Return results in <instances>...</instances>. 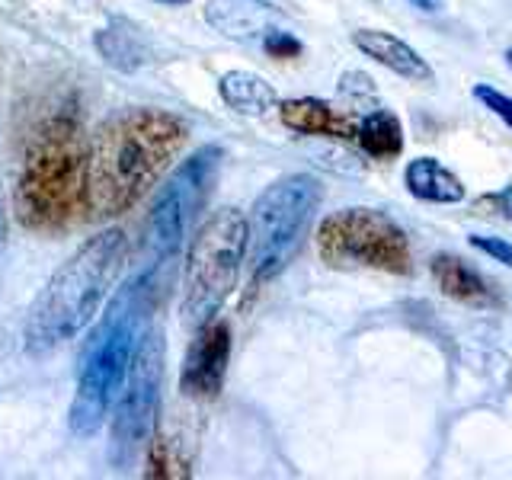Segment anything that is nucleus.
Instances as JSON below:
<instances>
[{
  "label": "nucleus",
  "mask_w": 512,
  "mask_h": 480,
  "mask_svg": "<svg viewBox=\"0 0 512 480\" xmlns=\"http://www.w3.org/2000/svg\"><path fill=\"white\" fill-rule=\"evenodd\" d=\"M221 160L224 151L218 144H202L196 154H189L170 173V180L154 196L148 221H144V240H141L144 256H148V266L144 269L154 272V276L176 260V253L192 237V228H196L202 208L215 189Z\"/></svg>",
  "instance_id": "obj_7"
},
{
  "label": "nucleus",
  "mask_w": 512,
  "mask_h": 480,
  "mask_svg": "<svg viewBox=\"0 0 512 480\" xmlns=\"http://www.w3.org/2000/svg\"><path fill=\"white\" fill-rule=\"evenodd\" d=\"M356 144L368 154V157H378V160H391L404 151V125L394 116L391 109H372L365 112L356 125Z\"/></svg>",
  "instance_id": "obj_17"
},
{
  "label": "nucleus",
  "mask_w": 512,
  "mask_h": 480,
  "mask_svg": "<svg viewBox=\"0 0 512 480\" xmlns=\"http://www.w3.org/2000/svg\"><path fill=\"white\" fill-rule=\"evenodd\" d=\"M407 4L420 7V10H436V0H407Z\"/></svg>",
  "instance_id": "obj_22"
},
{
  "label": "nucleus",
  "mask_w": 512,
  "mask_h": 480,
  "mask_svg": "<svg viewBox=\"0 0 512 480\" xmlns=\"http://www.w3.org/2000/svg\"><path fill=\"white\" fill-rule=\"evenodd\" d=\"M218 93H221V100L237 112V116L260 119L269 109L279 106L276 87H272L266 77L253 74V71H240V68L224 71L218 77Z\"/></svg>",
  "instance_id": "obj_16"
},
{
  "label": "nucleus",
  "mask_w": 512,
  "mask_h": 480,
  "mask_svg": "<svg viewBox=\"0 0 512 480\" xmlns=\"http://www.w3.org/2000/svg\"><path fill=\"white\" fill-rule=\"evenodd\" d=\"M125 263L128 237L122 228H106L80 244L32 301L26 317V349L32 356L55 352L84 333L116 292Z\"/></svg>",
  "instance_id": "obj_2"
},
{
  "label": "nucleus",
  "mask_w": 512,
  "mask_h": 480,
  "mask_svg": "<svg viewBox=\"0 0 512 480\" xmlns=\"http://www.w3.org/2000/svg\"><path fill=\"white\" fill-rule=\"evenodd\" d=\"M324 186L311 173H292L269 183L247 218V263L253 285L272 282L288 269L311 231Z\"/></svg>",
  "instance_id": "obj_5"
},
{
  "label": "nucleus",
  "mask_w": 512,
  "mask_h": 480,
  "mask_svg": "<svg viewBox=\"0 0 512 480\" xmlns=\"http://www.w3.org/2000/svg\"><path fill=\"white\" fill-rule=\"evenodd\" d=\"M205 23L224 39L266 45L276 26V10L266 0H208Z\"/></svg>",
  "instance_id": "obj_11"
},
{
  "label": "nucleus",
  "mask_w": 512,
  "mask_h": 480,
  "mask_svg": "<svg viewBox=\"0 0 512 480\" xmlns=\"http://www.w3.org/2000/svg\"><path fill=\"white\" fill-rule=\"evenodd\" d=\"M352 45H356L365 58L378 61L381 68H388L391 74L410 80V84H429V80H432L429 61L416 52L413 45H407L404 39H397L394 32L356 29V32H352Z\"/></svg>",
  "instance_id": "obj_13"
},
{
  "label": "nucleus",
  "mask_w": 512,
  "mask_h": 480,
  "mask_svg": "<svg viewBox=\"0 0 512 480\" xmlns=\"http://www.w3.org/2000/svg\"><path fill=\"white\" fill-rule=\"evenodd\" d=\"M154 4H164V7H186L189 0H154Z\"/></svg>",
  "instance_id": "obj_23"
},
{
  "label": "nucleus",
  "mask_w": 512,
  "mask_h": 480,
  "mask_svg": "<svg viewBox=\"0 0 512 480\" xmlns=\"http://www.w3.org/2000/svg\"><path fill=\"white\" fill-rule=\"evenodd\" d=\"M87 132L77 109L58 106L32 125L16 176V218L29 231H61L84 205Z\"/></svg>",
  "instance_id": "obj_3"
},
{
  "label": "nucleus",
  "mask_w": 512,
  "mask_h": 480,
  "mask_svg": "<svg viewBox=\"0 0 512 480\" xmlns=\"http://www.w3.org/2000/svg\"><path fill=\"white\" fill-rule=\"evenodd\" d=\"M231 362V327L228 320H205L192 340L183 368H180V391L196 400H212L224 388Z\"/></svg>",
  "instance_id": "obj_10"
},
{
  "label": "nucleus",
  "mask_w": 512,
  "mask_h": 480,
  "mask_svg": "<svg viewBox=\"0 0 512 480\" xmlns=\"http://www.w3.org/2000/svg\"><path fill=\"white\" fill-rule=\"evenodd\" d=\"M247 263V218L240 208H221L196 231L183 276V320L202 327L237 288Z\"/></svg>",
  "instance_id": "obj_6"
},
{
  "label": "nucleus",
  "mask_w": 512,
  "mask_h": 480,
  "mask_svg": "<svg viewBox=\"0 0 512 480\" xmlns=\"http://www.w3.org/2000/svg\"><path fill=\"white\" fill-rule=\"evenodd\" d=\"M474 212L477 215H496V218L512 221V186H506L500 192H490V196H480L474 202Z\"/></svg>",
  "instance_id": "obj_20"
},
{
  "label": "nucleus",
  "mask_w": 512,
  "mask_h": 480,
  "mask_svg": "<svg viewBox=\"0 0 512 480\" xmlns=\"http://www.w3.org/2000/svg\"><path fill=\"white\" fill-rule=\"evenodd\" d=\"M164 365H167V343L164 330H144L135 346L132 365H128L125 381L112 404V436H109V458L116 468H128L151 439L157 423L160 388H164Z\"/></svg>",
  "instance_id": "obj_9"
},
{
  "label": "nucleus",
  "mask_w": 512,
  "mask_h": 480,
  "mask_svg": "<svg viewBox=\"0 0 512 480\" xmlns=\"http://www.w3.org/2000/svg\"><path fill=\"white\" fill-rule=\"evenodd\" d=\"M186 135L180 116L154 106H132L106 119L87 148V212L106 221L135 208L170 170Z\"/></svg>",
  "instance_id": "obj_1"
},
{
  "label": "nucleus",
  "mask_w": 512,
  "mask_h": 480,
  "mask_svg": "<svg viewBox=\"0 0 512 480\" xmlns=\"http://www.w3.org/2000/svg\"><path fill=\"white\" fill-rule=\"evenodd\" d=\"M432 279H436L439 292L445 298L468 304V308H490V304H496L490 282L480 276L474 266L464 263L461 256L439 253L436 260H432Z\"/></svg>",
  "instance_id": "obj_14"
},
{
  "label": "nucleus",
  "mask_w": 512,
  "mask_h": 480,
  "mask_svg": "<svg viewBox=\"0 0 512 480\" xmlns=\"http://www.w3.org/2000/svg\"><path fill=\"white\" fill-rule=\"evenodd\" d=\"M154 272L141 269L138 276L112 295L106 311H100L84 343L77 365V391L68 413L74 436H93L100 432L116 404V394L132 365L135 346L148 330V308L154 304Z\"/></svg>",
  "instance_id": "obj_4"
},
{
  "label": "nucleus",
  "mask_w": 512,
  "mask_h": 480,
  "mask_svg": "<svg viewBox=\"0 0 512 480\" xmlns=\"http://www.w3.org/2000/svg\"><path fill=\"white\" fill-rule=\"evenodd\" d=\"M96 45H100L103 58L112 64V68L132 71L144 61V42L138 39V32H125V23H119V29H103L96 36Z\"/></svg>",
  "instance_id": "obj_18"
},
{
  "label": "nucleus",
  "mask_w": 512,
  "mask_h": 480,
  "mask_svg": "<svg viewBox=\"0 0 512 480\" xmlns=\"http://www.w3.org/2000/svg\"><path fill=\"white\" fill-rule=\"evenodd\" d=\"M404 183L413 199L429 205H458L468 196L464 183L436 157H413L404 170Z\"/></svg>",
  "instance_id": "obj_15"
},
{
  "label": "nucleus",
  "mask_w": 512,
  "mask_h": 480,
  "mask_svg": "<svg viewBox=\"0 0 512 480\" xmlns=\"http://www.w3.org/2000/svg\"><path fill=\"white\" fill-rule=\"evenodd\" d=\"M317 253L330 269H375L407 276L413 253L404 228L378 208H340L317 228Z\"/></svg>",
  "instance_id": "obj_8"
},
{
  "label": "nucleus",
  "mask_w": 512,
  "mask_h": 480,
  "mask_svg": "<svg viewBox=\"0 0 512 480\" xmlns=\"http://www.w3.org/2000/svg\"><path fill=\"white\" fill-rule=\"evenodd\" d=\"M471 96H474V100H477L480 106H484V109H490L493 116L500 119L503 125L512 128V96L500 93V90L490 87V84H474Z\"/></svg>",
  "instance_id": "obj_19"
},
{
  "label": "nucleus",
  "mask_w": 512,
  "mask_h": 480,
  "mask_svg": "<svg viewBox=\"0 0 512 480\" xmlns=\"http://www.w3.org/2000/svg\"><path fill=\"white\" fill-rule=\"evenodd\" d=\"M468 244L480 253H487L490 260L503 263V266H512V244L503 237H487V234H471Z\"/></svg>",
  "instance_id": "obj_21"
},
{
  "label": "nucleus",
  "mask_w": 512,
  "mask_h": 480,
  "mask_svg": "<svg viewBox=\"0 0 512 480\" xmlns=\"http://www.w3.org/2000/svg\"><path fill=\"white\" fill-rule=\"evenodd\" d=\"M279 119L285 128H292L298 135L311 138H336V141H356L359 119L349 112L336 109L333 103L314 100V96H298V100L279 103Z\"/></svg>",
  "instance_id": "obj_12"
}]
</instances>
